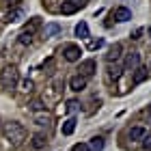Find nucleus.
Returning <instances> with one entry per match:
<instances>
[{
	"label": "nucleus",
	"mask_w": 151,
	"mask_h": 151,
	"mask_svg": "<svg viewBox=\"0 0 151 151\" xmlns=\"http://www.w3.org/2000/svg\"><path fill=\"white\" fill-rule=\"evenodd\" d=\"M2 134H4V140L9 142L11 147H19L26 140V136H28L26 127L22 125V123H17V121H9L2 127Z\"/></svg>",
	"instance_id": "f257e3e1"
},
{
	"label": "nucleus",
	"mask_w": 151,
	"mask_h": 151,
	"mask_svg": "<svg viewBox=\"0 0 151 151\" xmlns=\"http://www.w3.org/2000/svg\"><path fill=\"white\" fill-rule=\"evenodd\" d=\"M19 82V69L15 65H6L2 71H0V86L4 91H13Z\"/></svg>",
	"instance_id": "f03ea898"
},
{
	"label": "nucleus",
	"mask_w": 151,
	"mask_h": 151,
	"mask_svg": "<svg viewBox=\"0 0 151 151\" xmlns=\"http://www.w3.org/2000/svg\"><path fill=\"white\" fill-rule=\"evenodd\" d=\"M80 45H76V43H65L63 45V58L67 60V63H78L80 60Z\"/></svg>",
	"instance_id": "7ed1b4c3"
},
{
	"label": "nucleus",
	"mask_w": 151,
	"mask_h": 151,
	"mask_svg": "<svg viewBox=\"0 0 151 151\" xmlns=\"http://www.w3.org/2000/svg\"><path fill=\"white\" fill-rule=\"evenodd\" d=\"M95 71H97V63H95L93 58H86L82 60L80 67H78V76H82V78H91V76H95Z\"/></svg>",
	"instance_id": "20e7f679"
},
{
	"label": "nucleus",
	"mask_w": 151,
	"mask_h": 151,
	"mask_svg": "<svg viewBox=\"0 0 151 151\" xmlns=\"http://www.w3.org/2000/svg\"><path fill=\"white\" fill-rule=\"evenodd\" d=\"M121 52H123V45H121V43H114L110 50H108V54H106L108 65H112V63L116 65V63H119V60H121Z\"/></svg>",
	"instance_id": "39448f33"
},
{
	"label": "nucleus",
	"mask_w": 151,
	"mask_h": 151,
	"mask_svg": "<svg viewBox=\"0 0 151 151\" xmlns=\"http://www.w3.org/2000/svg\"><path fill=\"white\" fill-rule=\"evenodd\" d=\"M136 67H140V54L138 52H129L127 56H125V63H123V69H136Z\"/></svg>",
	"instance_id": "423d86ee"
},
{
	"label": "nucleus",
	"mask_w": 151,
	"mask_h": 151,
	"mask_svg": "<svg viewBox=\"0 0 151 151\" xmlns=\"http://www.w3.org/2000/svg\"><path fill=\"white\" fill-rule=\"evenodd\" d=\"M86 78H82V76H78V73H76V76H71V78H69V88H71V91H76V93H80V91H84V88H86Z\"/></svg>",
	"instance_id": "0eeeda50"
},
{
	"label": "nucleus",
	"mask_w": 151,
	"mask_h": 151,
	"mask_svg": "<svg viewBox=\"0 0 151 151\" xmlns=\"http://www.w3.org/2000/svg\"><path fill=\"white\" fill-rule=\"evenodd\" d=\"M112 17H114V22H129V19H132V11H129L127 6H116Z\"/></svg>",
	"instance_id": "6e6552de"
},
{
	"label": "nucleus",
	"mask_w": 151,
	"mask_h": 151,
	"mask_svg": "<svg viewBox=\"0 0 151 151\" xmlns=\"http://www.w3.org/2000/svg\"><path fill=\"white\" fill-rule=\"evenodd\" d=\"M149 78V69H147V67H136V69H134V78H132V82H134V84H140V82H145Z\"/></svg>",
	"instance_id": "1a4fd4ad"
},
{
	"label": "nucleus",
	"mask_w": 151,
	"mask_h": 151,
	"mask_svg": "<svg viewBox=\"0 0 151 151\" xmlns=\"http://www.w3.org/2000/svg\"><path fill=\"white\" fill-rule=\"evenodd\" d=\"M30 145H32V149H43L45 145H47V136L45 134H35L32 136V140H30Z\"/></svg>",
	"instance_id": "9d476101"
},
{
	"label": "nucleus",
	"mask_w": 151,
	"mask_h": 151,
	"mask_svg": "<svg viewBox=\"0 0 151 151\" xmlns=\"http://www.w3.org/2000/svg\"><path fill=\"white\" fill-rule=\"evenodd\" d=\"M76 123H78V121H76L73 116H71V119H67V121L63 123V127H60V132H63V136H71V134L76 132Z\"/></svg>",
	"instance_id": "9b49d317"
},
{
	"label": "nucleus",
	"mask_w": 151,
	"mask_h": 151,
	"mask_svg": "<svg viewBox=\"0 0 151 151\" xmlns=\"http://www.w3.org/2000/svg\"><path fill=\"white\" fill-rule=\"evenodd\" d=\"M104 147H106V142H104L101 136H95V138H91V142H88V149L91 151H104Z\"/></svg>",
	"instance_id": "f8f14e48"
},
{
	"label": "nucleus",
	"mask_w": 151,
	"mask_h": 151,
	"mask_svg": "<svg viewBox=\"0 0 151 151\" xmlns=\"http://www.w3.org/2000/svg\"><path fill=\"white\" fill-rule=\"evenodd\" d=\"M78 9H80V6H76L71 0H67V2L60 4V13H63V15H73V13L78 11Z\"/></svg>",
	"instance_id": "ddd939ff"
},
{
	"label": "nucleus",
	"mask_w": 151,
	"mask_h": 151,
	"mask_svg": "<svg viewBox=\"0 0 151 151\" xmlns=\"http://www.w3.org/2000/svg\"><path fill=\"white\" fill-rule=\"evenodd\" d=\"M76 37H80V39H88V26H86V22H80L78 26H76Z\"/></svg>",
	"instance_id": "4468645a"
},
{
	"label": "nucleus",
	"mask_w": 151,
	"mask_h": 151,
	"mask_svg": "<svg viewBox=\"0 0 151 151\" xmlns=\"http://www.w3.org/2000/svg\"><path fill=\"white\" fill-rule=\"evenodd\" d=\"M39 26H41V19H39V17H32L30 24H26V28H24L22 32H26V35H32V32H35Z\"/></svg>",
	"instance_id": "2eb2a0df"
},
{
	"label": "nucleus",
	"mask_w": 151,
	"mask_h": 151,
	"mask_svg": "<svg viewBox=\"0 0 151 151\" xmlns=\"http://www.w3.org/2000/svg\"><path fill=\"white\" fill-rule=\"evenodd\" d=\"M145 127H132L129 129V140H142V136H145Z\"/></svg>",
	"instance_id": "dca6fc26"
},
{
	"label": "nucleus",
	"mask_w": 151,
	"mask_h": 151,
	"mask_svg": "<svg viewBox=\"0 0 151 151\" xmlns=\"http://www.w3.org/2000/svg\"><path fill=\"white\" fill-rule=\"evenodd\" d=\"M121 71H123V67L121 65H108V76H110V78H114V80H119L121 78Z\"/></svg>",
	"instance_id": "f3484780"
},
{
	"label": "nucleus",
	"mask_w": 151,
	"mask_h": 151,
	"mask_svg": "<svg viewBox=\"0 0 151 151\" xmlns=\"http://www.w3.org/2000/svg\"><path fill=\"white\" fill-rule=\"evenodd\" d=\"M58 32H60V26H58V24H50V26H45V37L58 35Z\"/></svg>",
	"instance_id": "a211bd4d"
},
{
	"label": "nucleus",
	"mask_w": 151,
	"mask_h": 151,
	"mask_svg": "<svg viewBox=\"0 0 151 151\" xmlns=\"http://www.w3.org/2000/svg\"><path fill=\"white\" fill-rule=\"evenodd\" d=\"M17 41H19L22 45H30V43H32V35H26V32H19Z\"/></svg>",
	"instance_id": "6ab92c4d"
},
{
	"label": "nucleus",
	"mask_w": 151,
	"mask_h": 151,
	"mask_svg": "<svg viewBox=\"0 0 151 151\" xmlns=\"http://www.w3.org/2000/svg\"><path fill=\"white\" fill-rule=\"evenodd\" d=\"M28 108H30V110H35V112H37V110H43L45 106H43V101H41V99H32L30 104H28Z\"/></svg>",
	"instance_id": "aec40b11"
},
{
	"label": "nucleus",
	"mask_w": 151,
	"mask_h": 151,
	"mask_svg": "<svg viewBox=\"0 0 151 151\" xmlns=\"http://www.w3.org/2000/svg\"><path fill=\"white\" fill-rule=\"evenodd\" d=\"M32 88H35V82L32 80H24L22 82V91L24 93H32Z\"/></svg>",
	"instance_id": "412c9836"
},
{
	"label": "nucleus",
	"mask_w": 151,
	"mask_h": 151,
	"mask_svg": "<svg viewBox=\"0 0 151 151\" xmlns=\"http://www.w3.org/2000/svg\"><path fill=\"white\" fill-rule=\"evenodd\" d=\"M142 149H145V151H151V134H145V136H142Z\"/></svg>",
	"instance_id": "4be33fe9"
},
{
	"label": "nucleus",
	"mask_w": 151,
	"mask_h": 151,
	"mask_svg": "<svg viewBox=\"0 0 151 151\" xmlns=\"http://www.w3.org/2000/svg\"><path fill=\"white\" fill-rule=\"evenodd\" d=\"M78 108H80V104H78L76 99H69V101H67V112H76Z\"/></svg>",
	"instance_id": "5701e85b"
},
{
	"label": "nucleus",
	"mask_w": 151,
	"mask_h": 151,
	"mask_svg": "<svg viewBox=\"0 0 151 151\" xmlns=\"http://www.w3.org/2000/svg\"><path fill=\"white\" fill-rule=\"evenodd\" d=\"M104 45V39H97V41H88V50H99Z\"/></svg>",
	"instance_id": "b1692460"
},
{
	"label": "nucleus",
	"mask_w": 151,
	"mask_h": 151,
	"mask_svg": "<svg viewBox=\"0 0 151 151\" xmlns=\"http://www.w3.org/2000/svg\"><path fill=\"white\" fill-rule=\"evenodd\" d=\"M71 151H91V149H88L86 142H76V145L71 147Z\"/></svg>",
	"instance_id": "393cba45"
},
{
	"label": "nucleus",
	"mask_w": 151,
	"mask_h": 151,
	"mask_svg": "<svg viewBox=\"0 0 151 151\" xmlns=\"http://www.w3.org/2000/svg\"><path fill=\"white\" fill-rule=\"evenodd\" d=\"M35 123H37V125H50V116H37V119H35Z\"/></svg>",
	"instance_id": "a878e982"
},
{
	"label": "nucleus",
	"mask_w": 151,
	"mask_h": 151,
	"mask_svg": "<svg viewBox=\"0 0 151 151\" xmlns=\"http://www.w3.org/2000/svg\"><path fill=\"white\" fill-rule=\"evenodd\" d=\"M6 4H9V6H17L19 0H6Z\"/></svg>",
	"instance_id": "bb28decb"
},
{
	"label": "nucleus",
	"mask_w": 151,
	"mask_h": 151,
	"mask_svg": "<svg viewBox=\"0 0 151 151\" xmlns=\"http://www.w3.org/2000/svg\"><path fill=\"white\" fill-rule=\"evenodd\" d=\"M140 35H142V28H138V30H136V32H134V37H132V39H138Z\"/></svg>",
	"instance_id": "cd10ccee"
},
{
	"label": "nucleus",
	"mask_w": 151,
	"mask_h": 151,
	"mask_svg": "<svg viewBox=\"0 0 151 151\" xmlns=\"http://www.w3.org/2000/svg\"><path fill=\"white\" fill-rule=\"evenodd\" d=\"M149 37H151V26H149Z\"/></svg>",
	"instance_id": "c85d7f7f"
},
{
	"label": "nucleus",
	"mask_w": 151,
	"mask_h": 151,
	"mask_svg": "<svg viewBox=\"0 0 151 151\" xmlns=\"http://www.w3.org/2000/svg\"><path fill=\"white\" fill-rule=\"evenodd\" d=\"M149 73H151V71H149Z\"/></svg>",
	"instance_id": "c756f323"
}]
</instances>
